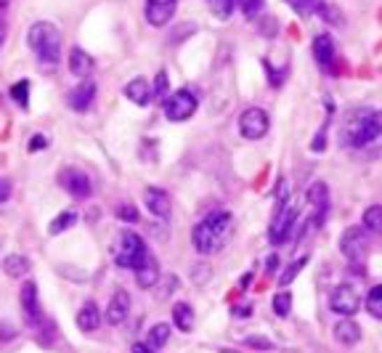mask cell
<instances>
[{
    "label": "cell",
    "mask_w": 382,
    "mask_h": 353,
    "mask_svg": "<svg viewBox=\"0 0 382 353\" xmlns=\"http://www.w3.org/2000/svg\"><path fill=\"white\" fill-rule=\"evenodd\" d=\"M287 3H290V6L297 13H308V11H305V3H303V0H287Z\"/></svg>",
    "instance_id": "cell-43"
},
{
    "label": "cell",
    "mask_w": 382,
    "mask_h": 353,
    "mask_svg": "<svg viewBox=\"0 0 382 353\" xmlns=\"http://www.w3.org/2000/svg\"><path fill=\"white\" fill-rule=\"evenodd\" d=\"M117 218L119 221H125V223H135L138 221V210L125 202V205H119L117 208Z\"/></svg>",
    "instance_id": "cell-33"
},
{
    "label": "cell",
    "mask_w": 382,
    "mask_h": 353,
    "mask_svg": "<svg viewBox=\"0 0 382 353\" xmlns=\"http://www.w3.org/2000/svg\"><path fill=\"white\" fill-rule=\"evenodd\" d=\"M112 255H115V263H117L119 268H131V271H135V268L149 258V250H146V242L135 234V231L122 229L117 234V239H115Z\"/></svg>",
    "instance_id": "cell-4"
},
{
    "label": "cell",
    "mask_w": 382,
    "mask_h": 353,
    "mask_svg": "<svg viewBox=\"0 0 382 353\" xmlns=\"http://www.w3.org/2000/svg\"><path fill=\"white\" fill-rule=\"evenodd\" d=\"M11 99L22 106V109L29 106V82H27V80H22V82H13L11 85Z\"/></svg>",
    "instance_id": "cell-30"
},
{
    "label": "cell",
    "mask_w": 382,
    "mask_h": 353,
    "mask_svg": "<svg viewBox=\"0 0 382 353\" xmlns=\"http://www.w3.org/2000/svg\"><path fill=\"white\" fill-rule=\"evenodd\" d=\"M335 340L343 343V345H356L361 340V327L351 319H343L335 324Z\"/></svg>",
    "instance_id": "cell-22"
},
{
    "label": "cell",
    "mask_w": 382,
    "mask_h": 353,
    "mask_svg": "<svg viewBox=\"0 0 382 353\" xmlns=\"http://www.w3.org/2000/svg\"><path fill=\"white\" fill-rule=\"evenodd\" d=\"M297 226V199L290 196L284 205H279L277 212H274V221H271V229H268V242L271 245H284L290 239L292 229Z\"/></svg>",
    "instance_id": "cell-5"
},
{
    "label": "cell",
    "mask_w": 382,
    "mask_h": 353,
    "mask_svg": "<svg viewBox=\"0 0 382 353\" xmlns=\"http://www.w3.org/2000/svg\"><path fill=\"white\" fill-rule=\"evenodd\" d=\"M324 133H318L316 138H314V144H311V149H314V152H324Z\"/></svg>",
    "instance_id": "cell-41"
},
{
    "label": "cell",
    "mask_w": 382,
    "mask_h": 353,
    "mask_svg": "<svg viewBox=\"0 0 382 353\" xmlns=\"http://www.w3.org/2000/svg\"><path fill=\"white\" fill-rule=\"evenodd\" d=\"M11 196V183L6 181V178H0V202H6Z\"/></svg>",
    "instance_id": "cell-38"
},
{
    "label": "cell",
    "mask_w": 382,
    "mask_h": 353,
    "mask_svg": "<svg viewBox=\"0 0 382 353\" xmlns=\"http://www.w3.org/2000/svg\"><path fill=\"white\" fill-rule=\"evenodd\" d=\"M308 205L314 210V215H311V221L305 223V226H308V229H321L324 215H327V210H330V189H327V183L316 181L308 189Z\"/></svg>",
    "instance_id": "cell-11"
},
{
    "label": "cell",
    "mask_w": 382,
    "mask_h": 353,
    "mask_svg": "<svg viewBox=\"0 0 382 353\" xmlns=\"http://www.w3.org/2000/svg\"><path fill=\"white\" fill-rule=\"evenodd\" d=\"M172 324L181 329V332H191V327H194V311H191V305L175 303L172 305Z\"/></svg>",
    "instance_id": "cell-24"
},
{
    "label": "cell",
    "mask_w": 382,
    "mask_h": 353,
    "mask_svg": "<svg viewBox=\"0 0 382 353\" xmlns=\"http://www.w3.org/2000/svg\"><path fill=\"white\" fill-rule=\"evenodd\" d=\"M93 99H96V85L93 80H80L78 88L69 91V106L75 112H88L93 106Z\"/></svg>",
    "instance_id": "cell-16"
},
{
    "label": "cell",
    "mask_w": 382,
    "mask_h": 353,
    "mask_svg": "<svg viewBox=\"0 0 382 353\" xmlns=\"http://www.w3.org/2000/svg\"><path fill=\"white\" fill-rule=\"evenodd\" d=\"M340 252H343L353 266L364 263L367 252H369V236H367V231H364L361 226L345 229L343 236H340Z\"/></svg>",
    "instance_id": "cell-7"
},
{
    "label": "cell",
    "mask_w": 382,
    "mask_h": 353,
    "mask_svg": "<svg viewBox=\"0 0 382 353\" xmlns=\"http://www.w3.org/2000/svg\"><path fill=\"white\" fill-rule=\"evenodd\" d=\"M131 353H157V351H154V348H149L146 343H135V345L131 348Z\"/></svg>",
    "instance_id": "cell-40"
},
{
    "label": "cell",
    "mask_w": 382,
    "mask_h": 353,
    "mask_svg": "<svg viewBox=\"0 0 382 353\" xmlns=\"http://www.w3.org/2000/svg\"><path fill=\"white\" fill-rule=\"evenodd\" d=\"M199 106V96L194 88H178V91L165 99V117L170 122H184Z\"/></svg>",
    "instance_id": "cell-6"
},
{
    "label": "cell",
    "mask_w": 382,
    "mask_h": 353,
    "mask_svg": "<svg viewBox=\"0 0 382 353\" xmlns=\"http://www.w3.org/2000/svg\"><path fill=\"white\" fill-rule=\"evenodd\" d=\"M168 340H170V324H154V327L149 329L146 345H149V348H154V351H159V348H162Z\"/></svg>",
    "instance_id": "cell-25"
},
{
    "label": "cell",
    "mask_w": 382,
    "mask_h": 353,
    "mask_svg": "<svg viewBox=\"0 0 382 353\" xmlns=\"http://www.w3.org/2000/svg\"><path fill=\"white\" fill-rule=\"evenodd\" d=\"M305 263H308V255H303V258H297V261H292L290 266H287V271H281V274H279V284H281V287H287V284H290L292 279H295V276H297L300 271H303Z\"/></svg>",
    "instance_id": "cell-29"
},
{
    "label": "cell",
    "mask_w": 382,
    "mask_h": 353,
    "mask_svg": "<svg viewBox=\"0 0 382 353\" xmlns=\"http://www.w3.org/2000/svg\"><path fill=\"white\" fill-rule=\"evenodd\" d=\"M27 43L35 51L40 62L45 64H59L61 59V32L51 22H35L27 29Z\"/></svg>",
    "instance_id": "cell-3"
},
{
    "label": "cell",
    "mask_w": 382,
    "mask_h": 353,
    "mask_svg": "<svg viewBox=\"0 0 382 353\" xmlns=\"http://www.w3.org/2000/svg\"><path fill=\"white\" fill-rule=\"evenodd\" d=\"M330 308L337 316L351 319V316L358 314V308H361V298H358V292L351 287V284H337L330 295Z\"/></svg>",
    "instance_id": "cell-9"
},
{
    "label": "cell",
    "mask_w": 382,
    "mask_h": 353,
    "mask_svg": "<svg viewBox=\"0 0 382 353\" xmlns=\"http://www.w3.org/2000/svg\"><path fill=\"white\" fill-rule=\"evenodd\" d=\"M335 56H337L335 40H332L330 35H316V40H314V59H316V64L321 66V69H332Z\"/></svg>",
    "instance_id": "cell-19"
},
{
    "label": "cell",
    "mask_w": 382,
    "mask_h": 353,
    "mask_svg": "<svg viewBox=\"0 0 382 353\" xmlns=\"http://www.w3.org/2000/svg\"><path fill=\"white\" fill-rule=\"evenodd\" d=\"M382 138V112L374 109H353L343 122V141L353 149L369 146Z\"/></svg>",
    "instance_id": "cell-2"
},
{
    "label": "cell",
    "mask_w": 382,
    "mask_h": 353,
    "mask_svg": "<svg viewBox=\"0 0 382 353\" xmlns=\"http://www.w3.org/2000/svg\"><path fill=\"white\" fill-rule=\"evenodd\" d=\"M19 303H22V311H24L27 322H29L32 327H40V322H43V311H40L38 284H35V282H24V284H22Z\"/></svg>",
    "instance_id": "cell-12"
},
{
    "label": "cell",
    "mask_w": 382,
    "mask_h": 353,
    "mask_svg": "<svg viewBox=\"0 0 382 353\" xmlns=\"http://www.w3.org/2000/svg\"><path fill=\"white\" fill-rule=\"evenodd\" d=\"M122 93H125V99H131L133 104H138V106H149L152 104V96H154V91H152V85H149L146 78H133L131 82L122 88Z\"/></svg>",
    "instance_id": "cell-17"
},
{
    "label": "cell",
    "mask_w": 382,
    "mask_h": 353,
    "mask_svg": "<svg viewBox=\"0 0 382 353\" xmlns=\"http://www.w3.org/2000/svg\"><path fill=\"white\" fill-rule=\"evenodd\" d=\"M175 6H178V0H146L144 3L146 22L152 27H165L172 19Z\"/></svg>",
    "instance_id": "cell-13"
},
{
    "label": "cell",
    "mask_w": 382,
    "mask_h": 353,
    "mask_svg": "<svg viewBox=\"0 0 382 353\" xmlns=\"http://www.w3.org/2000/svg\"><path fill=\"white\" fill-rule=\"evenodd\" d=\"M271 305H274V314L284 319V316H290V311H292V295L290 292H279Z\"/></svg>",
    "instance_id": "cell-31"
},
{
    "label": "cell",
    "mask_w": 382,
    "mask_h": 353,
    "mask_svg": "<svg viewBox=\"0 0 382 353\" xmlns=\"http://www.w3.org/2000/svg\"><path fill=\"white\" fill-rule=\"evenodd\" d=\"M59 181H61V186H64L75 199H88V196L93 194L91 175L85 171H80V168H64V171L59 173Z\"/></svg>",
    "instance_id": "cell-10"
},
{
    "label": "cell",
    "mask_w": 382,
    "mask_h": 353,
    "mask_svg": "<svg viewBox=\"0 0 382 353\" xmlns=\"http://www.w3.org/2000/svg\"><path fill=\"white\" fill-rule=\"evenodd\" d=\"M48 146V136L45 133H35L32 138H29V152H40V149H45Z\"/></svg>",
    "instance_id": "cell-35"
},
{
    "label": "cell",
    "mask_w": 382,
    "mask_h": 353,
    "mask_svg": "<svg viewBox=\"0 0 382 353\" xmlns=\"http://www.w3.org/2000/svg\"><path fill=\"white\" fill-rule=\"evenodd\" d=\"M364 226L369 231H382V205H372L364 210Z\"/></svg>",
    "instance_id": "cell-27"
},
{
    "label": "cell",
    "mask_w": 382,
    "mask_h": 353,
    "mask_svg": "<svg viewBox=\"0 0 382 353\" xmlns=\"http://www.w3.org/2000/svg\"><path fill=\"white\" fill-rule=\"evenodd\" d=\"M69 72H72L75 78H80V80H88V78H91L93 59L85 51H82L80 45H75V48L69 51Z\"/></svg>",
    "instance_id": "cell-20"
},
{
    "label": "cell",
    "mask_w": 382,
    "mask_h": 353,
    "mask_svg": "<svg viewBox=\"0 0 382 353\" xmlns=\"http://www.w3.org/2000/svg\"><path fill=\"white\" fill-rule=\"evenodd\" d=\"M367 311L374 319H382V284L369 289V295H367Z\"/></svg>",
    "instance_id": "cell-28"
},
{
    "label": "cell",
    "mask_w": 382,
    "mask_h": 353,
    "mask_svg": "<svg viewBox=\"0 0 382 353\" xmlns=\"http://www.w3.org/2000/svg\"><path fill=\"white\" fill-rule=\"evenodd\" d=\"M75 221H78V215H75L72 210H66V212H61V215H56V218H53L51 226H48V231H51L53 236L61 234V231H66V229H72Z\"/></svg>",
    "instance_id": "cell-26"
},
{
    "label": "cell",
    "mask_w": 382,
    "mask_h": 353,
    "mask_svg": "<svg viewBox=\"0 0 382 353\" xmlns=\"http://www.w3.org/2000/svg\"><path fill=\"white\" fill-rule=\"evenodd\" d=\"M231 234H234V215L228 210H215L194 226L191 242L199 255H215L226 247Z\"/></svg>",
    "instance_id": "cell-1"
},
{
    "label": "cell",
    "mask_w": 382,
    "mask_h": 353,
    "mask_svg": "<svg viewBox=\"0 0 382 353\" xmlns=\"http://www.w3.org/2000/svg\"><path fill=\"white\" fill-rule=\"evenodd\" d=\"M234 314L237 316H250V305H239V308H234Z\"/></svg>",
    "instance_id": "cell-44"
},
{
    "label": "cell",
    "mask_w": 382,
    "mask_h": 353,
    "mask_svg": "<svg viewBox=\"0 0 382 353\" xmlns=\"http://www.w3.org/2000/svg\"><path fill=\"white\" fill-rule=\"evenodd\" d=\"M6 32H8V24H6V19L0 16V48H3V43H6Z\"/></svg>",
    "instance_id": "cell-42"
},
{
    "label": "cell",
    "mask_w": 382,
    "mask_h": 353,
    "mask_svg": "<svg viewBox=\"0 0 382 353\" xmlns=\"http://www.w3.org/2000/svg\"><path fill=\"white\" fill-rule=\"evenodd\" d=\"M271 128V120H268V112L260 109V106H250V109H244L242 112V117H239V133L247 138V141H258V138H263L265 133Z\"/></svg>",
    "instance_id": "cell-8"
},
{
    "label": "cell",
    "mask_w": 382,
    "mask_h": 353,
    "mask_svg": "<svg viewBox=\"0 0 382 353\" xmlns=\"http://www.w3.org/2000/svg\"><path fill=\"white\" fill-rule=\"evenodd\" d=\"M144 205L146 210H149L152 215H157V218H168V215H170V194H168L165 189H157V186L146 189Z\"/></svg>",
    "instance_id": "cell-15"
},
{
    "label": "cell",
    "mask_w": 382,
    "mask_h": 353,
    "mask_svg": "<svg viewBox=\"0 0 382 353\" xmlns=\"http://www.w3.org/2000/svg\"><path fill=\"white\" fill-rule=\"evenodd\" d=\"M131 295L125 292V289H115V295H112V301L106 305V324H112V327H119L128 314H131Z\"/></svg>",
    "instance_id": "cell-14"
},
{
    "label": "cell",
    "mask_w": 382,
    "mask_h": 353,
    "mask_svg": "<svg viewBox=\"0 0 382 353\" xmlns=\"http://www.w3.org/2000/svg\"><path fill=\"white\" fill-rule=\"evenodd\" d=\"M133 274H135V284H138V287H141V289H152L159 282V263H157V258L149 252V258H146V261L141 263V266H138Z\"/></svg>",
    "instance_id": "cell-18"
},
{
    "label": "cell",
    "mask_w": 382,
    "mask_h": 353,
    "mask_svg": "<svg viewBox=\"0 0 382 353\" xmlns=\"http://www.w3.org/2000/svg\"><path fill=\"white\" fill-rule=\"evenodd\" d=\"M78 327L82 332H96L101 327V311H98V305L93 301L82 303V308L78 311Z\"/></svg>",
    "instance_id": "cell-21"
},
{
    "label": "cell",
    "mask_w": 382,
    "mask_h": 353,
    "mask_svg": "<svg viewBox=\"0 0 382 353\" xmlns=\"http://www.w3.org/2000/svg\"><path fill=\"white\" fill-rule=\"evenodd\" d=\"M244 345L247 348H258V351H274V343L265 340V338H247Z\"/></svg>",
    "instance_id": "cell-34"
},
{
    "label": "cell",
    "mask_w": 382,
    "mask_h": 353,
    "mask_svg": "<svg viewBox=\"0 0 382 353\" xmlns=\"http://www.w3.org/2000/svg\"><path fill=\"white\" fill-rule=\"evenodd\" d=\"M154 96H159V99H168V75H165V72H159V75H157Z\"/></svg>",
    "instance_id": "cell-36"
},
{
    "label": "cell",
    "mask_w": 382,
    "mask_h": 353,
    "mask_svg": "<svg viewBox=\"0 0 382 353\" xmlns=\"http://www.w3.org/2000/svg\"><path fill=\"white\" fill-rule=\"evenodd\" d=\"M13 338H16V329L3 322V324H0V340H13Z\"/></svg>",
    "instance_id": "cell-37"
},
{
    "label": "cell",
    "mask_w": 382,
    "mask_h": 353,
    "mask_svg": "<svg viewBox=\"0 0 382 353\" xmlns=\"http://www.w3.org/2000/svg\"><path fill=\"white\" fill-rule=\"evenodd\" d=\"M6 6H8V0H0V16L6 13Z\"/></svg>",
    "instance_id": "cell-45"
},
{
    "label": "cell",
    "mask_w": 382,
    "mask_h": 353,
    "mask_svg": "<svg viewBox=\"0 0 382 353\" xmlns=\"http://www.w3.org/2000/svg\"><path fill=\"white\" fill-rule=\"evenodd\" d=\"M265 266H268V274H277L279 266H281V261H279V255H268V261H265Z\"/></svg>",
    "instance_id": "cell-39"
},
{
    "label": "cell",
    "mask_w": 382,
    "mask_h": 353,
    "mask_svg": "<svg viewBox=\"0 0 382 353\" xmlns=\"http://www.w3.org/2000/svg\"><path fill=\"white\" fill-rule=\"evenodd\" d=\"M237 3L242 6V11H244L247 19H255L258 13L263 11V0H237Z\"/></svg>",
    "instance_id": "cell-32"
},
{
    "label": "cell",
    "mask_w": 382,
    "mask_h": 353,
    "mask_svg": "<svg viewBox=\"0 0 382 353\" xmlns=\"http://www.w3.org/2000/svg\"><path fill=\"white\" fill-rule=\"evenodd\" d=\"M3 271H6V276H11V279H22V276L29 274V258L13 252V255H8L3 261Z\"/></svg>",
    "instance_id": "cell-23"
}]
</instances>
